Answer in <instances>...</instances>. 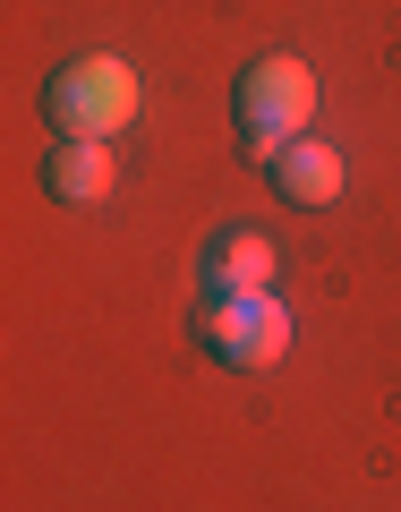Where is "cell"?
Wrapping results in <instances>:
<instances>
[{
    "mask_svg": "<svg viewBox=\"0 0 401 512\" xmlns=\"http://www.w3.org/2000/svg\"><path fill=\"white\" fill-rule=\"evenodd\" d=\"M137 103H146V86H137V69L111 52H77L69 69H52V86H43V120L60 128V137H86V146H111L128 120H137Z\"/></svg>",
    "mask_w": 401,
    "mask_h": 512,
    "instance_id": "1",
    "label": "cell"
},
{
    "mask_svg": "<svg viewBox=\"0 0 401 512\" xmlns=\"http://www.w3.org/2000/svg\"><path fill=\"white\" fill-rule=\"evenodd\" d=\"M231 111H239V154H248V163L291 154L299 137H308V120H316V77H308V60H291V52L256 60V69L239 77Z\"/></svg>",
    "mask_w": 401,
    "mask_h": 512,
    "instance_id": "2",
    "label": "cell"
},
{
    "mask_svg": "<svg viewBox=\"0 0 401 512\" xmlns=\"http://www.w3.org/2000/svg\"><path fill=\"white\" fill-rule=\"evenodd\" d=\"M197 342L214 350L222 367H274L282 350H291V308H282L274 291H256V299H205V308H197Z\"/></svg>",
    "mask_w": 401,
    "mask_h": 512,
    "instance_id": "3",
    "label": "cell"
},
{
    "mask_svg": "<svg viewBox=\"0 0 401 512\" xmlns=\"http://www.w3.org/2000/svg\"><path fill=\"white\" fill-rule=\"evenodd\" d=\"M274 291V239L265 231H222L205 248V299H256Z\"/></svg>",
    "mask_w": 401,
    "mask_h": 512,
    "instance_id": "4",
    "label": "cell"
},
{
    "mask_svg": "<svg viewBox=\"0 0 401 512\" xmlns=\"http://www.w3.org/2000/svg\"><path fill=\"white\" fill-rule=\"evenodd\" d=\"M274 188H282V205H333L342 197V154L299 137L291 154H274Z\"/></svg>",
    "mask_w": 401,
    "mask_h": 512,
    "instance_id": "5",
    "label": "cell"
},
{
    "mask_svg": "<svg viewBox=\"0 0 401 512\" xmlns=\"http://www.w3.org/2000/svg\"><path fill=\"white\" fill-rule=\"evenodd\" d=\"M43 188H52L60 205H94L111 188V146H86V137H60L52 163H43Z\"/></svg>",
    "mask_w": 401,
    "mask_h": 512,
    "instance_id": "6",
    "label": "cell"
}]
</instances>
